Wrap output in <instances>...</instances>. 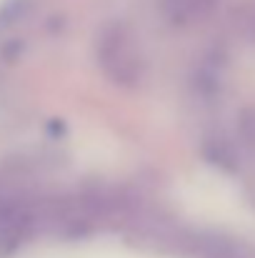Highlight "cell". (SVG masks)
Wrapping results in <instances>:
<instances>
[{"label": "cell", "mask_w": 255, "mask_h": 258, "mask_svg": "<svg viewBox=\"0 0 255 258\" xmlns=\"http://www.w3.org/2000/svg\"><path fill=\"white\" fill-rule=\"evenodd\" d=\"M48 218V211L23 188H0V253L23 246Z\"/></svg>", "instance_id": "cell-1"}]
</instances>
